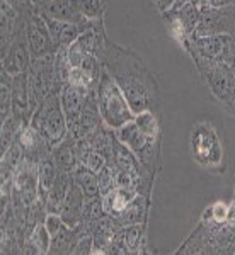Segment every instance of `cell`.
I'll use <instances>...</instances> for the list:
<instances>
[{
	"mask_svg": "<svg viewBox=\"0 0 235 255\" xmlns=\"http://www.w3.org/2000/svg\"><path fill=\"white\" fill-rule=\"evenodd\" d=\"M154 2H155L157 9H159L160 12H166V10L171 9L172 5H174L176 0H154Z\"/></svg>",
	"mask_w": 235,
	"mask_h": 255,
	"instance_id": "484cf974",
	"label": "cell"
},
{
	"mask_svg": "<svg viewBox=\"0 0 235 255\" xmlns=\"http://www.w3.org/2000/svg\"><path fill=\"white\" fill-rule=\"evenodd\" d=\"M55 55L32 58L31 67L27 70L32 94L38 102L46 99L55 89H60L55 79Z\"/></svg>",
	"mask_w": 235,
	"mask_h": 255,
	"instance_id": "ba28073f",
	"label": "cell"
},
{
	"mask_svg": "<svg viewBox=\"0 0 235 255\" xmlns=\"http://www.w3.org/2000/svg\"><path fill=\"white\" fill-rule=\"evenodd\" d=\"M148 206H150V197L138 194L126 206V209H123L118 216H114L123 226L126 225H140V223H147L148 218Z\"/></svg>",
	"mask_w": 235,
	"mask_h": 255,
	"instance_id": "9a60e30c",
	"label": "cell"
},
{
	"mask_svg": "<svg viewBox=\"0 0 235 255\" xmlns=\"http://www.w3.org/2000/svg\"><path fill=\"white\" fill-rule=\"evenodd\" d=\"M78 5L87 19H101L102 0H78Z\"/></svg>",
	"mask_w": 235,
	"mask_h": 255,
	"instance_id": "cb8c5ba5",
	"label": "cell"
},
{
	"mask_svg": "<svg viewBox=\"0 0 235 255\" xmlns=\"http://www.w3.org/2000/svg\"><path fill=\"white\" fill-rule=\"evenodd\" d=\"M24 29H26V39H27V44H29V51H31L32 58L55 55V53L58 51L55 41H53L51 34H49L46 20L41 17L36 10L26 17Z\"/></svg>",
	"mask_w": 235,
	"mask_h": 255,
	"instance_id": "52a82bcc",
	"label": "cell"
},
{
	"mask_svg": "<svg viewBox=\"0 0 235 255\" xmlns=\"http://www.w3.org/2000/svg\"><path fill=\"white\" fill-rule=\"evenodd\" d=\"M101 63L116 80L135 114L157 111L160 104L159 82L143 58H140L130 48L106 39L101 53Z\"/></svg>",
	"mask_w": 235,
	"mask_h": 255,
	"instance_id": "6da1fadb",
	"label": "cell"
},
{
	"mask_svg": "<svg viewBox=\"0 0 235 255\" xmlns=\"http://www.w3.org/2000/svg\"><path fill=\"white\" fill-rule=\"evenodd\" d=\"M191 44L193 56H198V58L227 61L235 56V41L227 32H218V34L210 36H195Z\"/></svg>",
	"mask_w": 235,
	"mask_h": 255,
	"instance_id": "8992f818",
	"label": "cell"
},
{
	"mask_svg": "<svg viewBox=\"0 0 235 255\" xmlns=\"http://www.w3.org/2000/svg\"><path fill=\"white\" fill-rule=\"evenodd\" d=\"M17 141H19V145L22 146L26 158L34 163H38L41 158L51 155L53 148L48 143V139L31 125H26L22 128V131H20L17 136Z\"/></svg>",
	"mask_w": 235,
	"mask_h": 255,
	"instance_id": "4fadbf2b",
	"label": "cell"
},
{
	"mask_svg": "<svg viewBox=\"0 0 235 255\" xmlns=\"http://www.w3.org/2000/svg\"><path fill=\"white\" fill-rule=\"evenodd\" d=\"M92 90L94 89L80 87V85H73V84H65L61 87L60 102L68 123L78 121V118H80L82 111H84L85 104H87V99Z\"/></svg>",
	"mask_w": 235,
	"mask_h": 255,
	"instance_id": "7c38bea8",
	"label": "cell"
},
{
	"mask_svg": "<svg viewBox=\"0 0 235 255\" xmlns=\"http://www.w3.org/2000/svg\"><path fill=\"white\" fill-rule=\"evenodd\" d=\"M138 196L135 189H125V187H114L111 189L108 194L101 196L102 204H104V211L111 216H118L123 209H126L128 204Z\"/></svg>",
	"mask_w": 235,
	"mask_h": 255,
	"instance_id": "e0dca14e",
	"label": "cell"
},
{
	"mask_svg": "<svg viewBox=\"0 0 235 255\" xmlns=\"http://www.w3.org/2000/svg\"><path fill=\"white\" fill-rule=\"evenodd\" d=\"M31 61L32 56L26 39V29H24V26H20L12 44L7 49V53L2 56V70L14 77L19 75V73L27 72L31 67Z\"/></svg>",
	"mask_w": 235,
	"mask_h": 255,
	"instance_id": "30bf717a",
	"label": "cell"
},
{
	"mask_svg": "<svg viewBox=\"0 0 235 255\" xmlns=\"http://www.w3.org/2000/svg\"><path fill=\"white\" fill-rule=\"evenodd\" d=\"M51 157L55 160L56 167L63 172H72L75 170L78 165V155H77V143L72 138H65L60 145L53 146Z\"/></svg>",
	"mask_w": 235,
	"mask_h": 255,
	"instance_id": "2e32d148",
	"label": "cell"
},
{
	"mask_svg": "<svg viewBox=\"0 0 235 255\" xmlns=\"http://www.w3.org/2000/svg\"><path fill=\"white\" fill-rule=\"evenodd\" d=\"M36 168H38V180H39V197L43 199V197L46 196V192L51 189L53 184H55L56 177L60 174V168L56 167L51 155L41 158L39 162L36 163Z\"/></svg>",
	"mask_w": 235,
	"mask_h": 255,
	"instance_id": "44dd1931",
	"label": "cell"
},
{
	"mask_svg": "<svg viewBox=\"0 0 235 255\" xmlns=\"http://www.w3.org/2000/svg\"><path fill=\"white\" fill-rule=\"evenodd\" d=\"M94 250V237L92 233H84L77 238L75 245L72 249V254L75 255H89Z\"/></svg>",
	"mask_w": 235,
	"mask_h": 255,
	"instance_id": "d4e9b609",
	"label": "cell"
},
{
	"mask_svg": "<svg viewBox=\"0 0 235 255\" xmlns=\"http://www.w3.org/2000/svg\"><path fill=\"white\" fill-rule=\"evenodd\" d=\"M24 126L26 125L14 114H10L5 121H2V131H0V150H2V153L9 150L12 143L17 141V136Z\"/></svg>",
	"mask_w": 235,
	"mask_h": 255,
	"instance_id": "7402d4cb",
	"label": "cell"
},
{
	"mask_svg": "<svg viewBox=\"0 0 235 255\" xmlns=\"http://www.w3.org/2000/svg\"><path fill=\"white\" fill-rule=\"evenodd\" d=\"M34 10L44 19H56L72 24H85L89 20H94L87 19L82 14L78 0H46V2L36 5Z\"/></svg>",
	"mask_w": 235,
	"mask_h": 255,
	"instance_id": "8fae6325",
	"label": "cell"
},
{
	"mask_svg": "<svg viewBox=\"0 0 235 255\" xmlns=\"http://www.w3.org/2000/svg\"><path fill=\"white\" fill-rule=\"evenodd\" d=\"M73 182L82 189L85 199H96L101 197V187H99V177L97 172L90 170L85 165L78 163L73 170Z\"/></svg>",
	"mask_w": 235,
	"mask_h": 255,
	"instance_id": "d6986e66",
	"label": "cell"
},
{
	"mask_svg": "<svg viewBox=\"0 0 235 255\" xmlns=\"http://www.w3.org/2000/svg\"><path fill=\"white\" fill-rule=\"evenodd\" d=\"M145 228H147V223L121 226L118 237H119L121 245L125 247L126 254H142V247L147 245Z\"/></svg>",
	"mask_w": 235,
	"mask_h": 255,
	"instance_id": "ac0fdd59",
	"label": "cell"
},
{
	"mask_svg": "<svg viewBox=\"0 0 235 255\" xmlns=\"http://www.w3.org/2000/svg\"><path fill=\"white\" fill-rule=\"evenodd\" d=\"M85 196L82 192V189L77 186L75 182L72 184L70 187L67 197H65L63 204L60 208V213L58 215L63 218V221L67 223L68 226L75 228L82 223V216H84V208H85Z\"/></svg>",
	"mask_w": 235,
	"mask_h": 255,
	"instance_id": "5bb4252c",
	"label": "cell"
},
{
	"mask_svg": "<svg viewBox=\"0 0 235 255\" xmlns=\"http://www.w3.org/2000/svg\"><path fill=\"white\" fill-rule=\"evenodd\" d=\"M10 89H12V114L17 116L24 125H29L32 113L39 106V102L36 101L34 94H32L27 72L12 77Z\"/></svg>",
	"mask_w": 235,
	"mask_h": 255,
	"instance_id": "9c48e42d",
	"label": "cell"
},
{
	"mask_svg": "<svg viewBox=\"0 0 235 255\" xmlns=\"http://www.w3.org/2000/svg\"><path fill=\"white\" fill-rule=\"evenodd\" d=\"M24 247H26V250H24L26 254H34V255L49 254L51 235H49V232L46 230L44 223H38L31 230Z\"/></svg>",
	"mask_w": 235,
	"mask_h": 255,
	"instance_id": "ffe728a7",
	"label": "cell"
},
{
	"mask_svg": "<svg viewBox=\"0 0 235 255\" xmlns=\"http://www.w3.org/2000/svg\"><path fill=\"white\" fill-rule=\"evenodd\" d=\"M114 134L137 155L142 165L155 175L157 168L160 167V136H152L145 133L135 121L118 128Z\"/></svg>",
	"mask_w": 235,
	"mask_h": 255,
	"instance_id": "5b68a950",
	"label": "cell"
},
{
	"mask_svg": "<svg viewBox=\"0 0 235 255\" xmlns=\"http://www.w3.org/2000/svg\"><path fill=\"white\" fill-rule=\"evenodd\" d=\"M189 150H191V157L198 165L215 172L225 168L224 145H222L218 131L213 128L212 123L201 121L193 126L191 138H189Z\"/></svg>",
	"mask_w": 235,
	"mask_h": 255,
	"instance_id": "3957f363",
	"label": "cell"
},
{
	"mask_svg": "<svg viewBox=\"0 0 235 255\" xmlns=\"http://www.w3.org/2000/svg\"><path fill=\"white\" fill-rule=\"evenodd\" d=\"M229 218H230V204L215 203L205 211L203 221H206V223L227 225L229 223Z\"/></svg>",
	"mask_w": 235,
	"mask_h": 255,
	"instance_id": "603a6c76",
	"label": "cell"
},
{
	"mask_svg": "<svg viewBox=\"0 0 235 255\" xmlns=\"http://www.w3.org/2000/svg\"><path fill=\"white\" fill-rule=\"evenodd\" d=\"M60 90L61 89H55L46 99L39 102V106L32 113L29 123L48 139L51 148L60 145L68 136V121L63 113V108H61Z\"/></svg>",
	"mask_w": 235,
	"mask_h": 255,
	"instance_id": "277c9868",
	"label": "cell"
},
{
	"mask_svg": "<svg viewBox=\"0 0 235 255\" xmlns=\"http://www.w3.org/2000/svg\"><path fill=\"white\" fill-rule=\"evenodd\" d=\"M96 97L101 119L109 129L116 131L118 128L133 121L137 116L135 111L131 109L126 96L116 84V80L109 75L104 67L101 70V75H99L96 85Z\"/></svg>",
	"mask_w": 235,
	"mask_h": 255,
	"instance_id": "7a4b0ae2",
	"label": "cell"
}]
</instances>
